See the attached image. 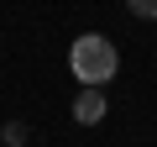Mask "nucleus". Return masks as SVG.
I'll return each mask as SVG.
<instances>
[{
  "instance_id": "obj_1",
  "label": "nucleus",
  "mask_w": 157,
  "mask_h": 147,
  "mask_svg": "<svg viewBox=\"0 0 157 147\" xmlns=\"http://www.w3.org/2000/svg\"><path fill=\"white\" fill-rule=\"evenodd\" d=\"M68 68H73V79H84V84H105V79H115V68H121V53H115V42L110 37H100V32H84V37H73V47H68Z\"/></svg>"
},
{
  "instance_id": "obj_2",
  "label": "nucleus",
  "mask_w": 157,
  "mask_h": 147,
  "mask_svg": "<svg viewBox=\"0 0 157 147\" xmlns=\"http://www.w3.org/2000/svg\"><path fill=\"white\" fill-rule=\"evenodd\" d=\"M105 110H110V100H105L94 84L78 89V100H73V121H78V126H100V121H105Z\"/></svg>"
},
{
  "instance_id": "obj_3",
  "label": "nucleus",
  "mask_w": 157,
  "mask_h": 147,
  "mask_svg": "<svg viewBox=\"0 0 157 147\" xmlns=\"http://www.w3.org/2000/svg\"><path fill=\"white\" fill-rule=\"evenodd\" d=\"M0 137H6V147H26V142H32L26 121H6V131H0Z\"/></svg>"
},
{
  "instance_id": "obj_4",
  "label": "nucleus",
  "mask_w": 157,
  "mask_h": 147,
  "mask_svg": "<svg viewBox=\"0 0 157 147\" xmlns=\"http://www.w3.org/2000/svg\"><path fill=\"white\" fill-rule=\"evenodd\" d=\"M126 11L141 16V21H157V0H126Z\"/></svg>"
}]
</instances>
